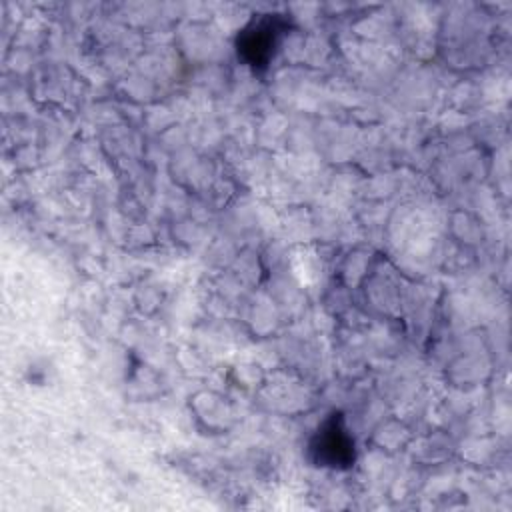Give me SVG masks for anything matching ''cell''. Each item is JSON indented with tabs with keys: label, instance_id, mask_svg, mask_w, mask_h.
Masks as SVG:
<instances>
[{
	"label": "cell",
	"instance_id": "1",
	"mask_svg": "<svg viewBox=\"0 0 512 512\" xmlns=\"http://www.w3.org/2000/svg\"><path fill=\"white\" fill-rule=\"evenodd\" d=\"M288 18L280 14H260L242 28L236 40L238 56L254 70H264L274 60V54L288 32Z\"/></svg>",
	"mask_w": 512,
	"mask_h": 512
},
{
	"label": "cell",
	"instance_id": "2",
	"mask_svg": "<svg viewBox=\"0 0 512 512\" xmlns=\"http://www.w3.org/2000/svg\"><path fill=\"white\" fill-rule=\"evenodd\" d=\"M310 452L318 466L348 468L356 458L354 438L340 412H332L310 440Z\"/></svg>",
	"mask_w": 512,
	"mask_h": 512
}]
</instances>
